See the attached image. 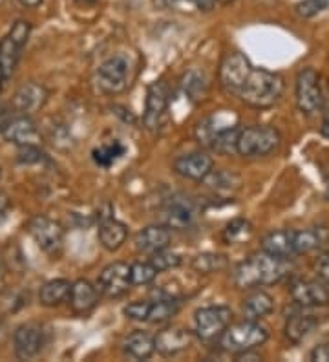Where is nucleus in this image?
I'll return each mask as SVG.
<instances>
[{"label":"nucleus","instance_id":"6","mask_svg":"<svg viewBox=\"0 0 329 362\" xmlns=\"http://www.w3.org/2000/svg\"><path fill=\"white\" fill-rule=\"evenodd\" d=\"M28 233L46 255L57 258L64 247V229L48 216H33L28 221Z\"/></svg>","mask_w":329,"mask_h":362},{"label":"nucleus","instance_id":"44","mask_svg":"<svg viewBox=\"0 0 329 362\" xmlns=\"http://www.w3.org/2000/svg\"><path fill=\"white\" fill-rule=\"evenodd\" d=\"M9 119H11V115L6 112V108H2V106H0V134L4 132L6 124H8Z\"/></svg>","mask_w":329,"mask_h":362},{"label":"nucleus","instance_id":"51","mask_svg":"<svg viewBox=\"0 0 329 362\" xmlns=\"http://www.w3.org/2000/svg\"><path fill=\"white\" fill-rule=\"evenodd\" d=\"M0 177H2V167H0Z\"/></svg>","mask_w":329,"mask_h":362},{"label":"nucleus","instance_id":"1","mask_svg":"<svg viewBox=\"0 0 329 362\" xmlns=\"http://www.w3.org/2000/svg\"><path fill=\"white\" fill-rule=\"evenodd\" d=\"M289 258L275 257L269 252H256L234 269V284L240 289H250L258 286H272L289 274Z\"/></svg>","mask_w":329,"mask_h":362},{"label":"nucleus","instance_id":"34","mask_svg":"<svg viewBox=\"0 0 329 362\" xmlns=\"http://www.w3.org/2000/svg\"><path fill=\"white\" fill-rule=\"evenodd\" d=\"M240 134L241 130L238 129V124L236 127H233V129L224 130V132L218 134V136L212 139L211 148L218 152V154H224V156L238 152V139H240Z\"/></svg>","mask_w":329,"mask_h":362},{"label":"nucleus","instance_id":"20","mask_svg":"<svg viewBox=\"0 0 329 362\" xmlns=\"http://www.w3.org/2000/svg\"><path fill=\"white\" fill-rule=\"evenodd\" d=\"M2 136H4L6 141L15 143L18 146L39 145L40 141L39 130H37L35 123L24 114L17 115V117H11L8 121V124H6Z\"/></svg>","mask_w":329,"mask_h":362},{"label":"nucleus","instance_id":"31","mask_svg":"<svg viewBox=\"0 0 329 362\" xmlns=\"http://www.w3.org/2000/svg\"><path fill=\"white\" fill-rule=\"evenodd\" d=\"M125 152H127V148H125L123 143L114 139V141H110L106 143V145H101L99 148H96V151L92 152V158L99 167L108 168L114 163H117L119 159L125 156Z\"/></svg>","mask_w":329,"mask_h":362},{"label":"nucleus","instance_id":"8","mask_svg":"<svg viewBox=\"0 0 329 362\" xmlns=\"http://www.w3.org/2000/svg\"><path fill=\"white\" fill-rule=\"evenodd\" d=\"M294 95H296V106L304 114L313 115L321 110L324 105L321 76L313 68H304L299 71L296 84H294Z\"/></svg>","mask_w":329,"mask_h":362},{"label":"nucleus","instance_id":"3","mask_svg":"<svg viewBox=\"0 0 329 362\" xmlns=\"http://www.w3.org/2000/svg\"><path fill=\"white\" fill-rule=\"evenodd\" d=\"M269 339L267 327H263L258 320H249L246 318L243 322L231 324L219 337L221 349L229 354H241L247 349H255L262 346Z\"/></svg>","mask_w":329,"mask_h":362},{"label":"nucleus","instance_id":"14","mask_svg":"<svg viewBox=\"0 0 329 362\" xmlns=\"http://www.w3.org/2000/svg\"><path fill=\"white\" fill-rule=\"evenodd\" d=\"M291 298L302 308H321L329 304V289L316 280H294L289 287Z\"/></svg>","mask_w":329,"mask_h":362},{"label":"nucleus","instance_id":"27","mask_svg":"<svg viewBox=\"0 0 329 362\" xmlns=\"http://www.w3.org/2000/svg\"><path fill=\"white\" fill-rule=\"evenodd\" d=\"M272 310H275V300L265 291H253L243 300V315L249 320H260L272 313Z\"/></svg>","mask_w":329,"mask_h":362},{"label":"nucleus","instance_id":"25","mask_svg":"<svg viewBox=\"0 0 329 362\" xmlns=\"http://www.w3.org/2000/svg\"><path fill=\"white\" fill-rule=\"evenodd\" d=\"M123 349L128 357L136 358V361H146L156 351V340L145 332H134L125 339Z\"/></svg>","mask_w":329,"mask_h":362},{"label":"nucleus","instance_id":"2","mask_svg":"<svg viewBox=\"0 0 329 362\" xmlns=\"http://www.w3.org/2000/svg\"><path fill=\"white\" fill-rule=\"evenodd\" d=\"M284 88L285 83L280 74L253 66L236 98L253 108H269L280 101Z\"/></svg>","mask_w":329,"mask_h":362},{"label":"nucleus","instance_id":"32","mask_svg":"<svg viewBox=\"0 0 329 362\" xmlns=\"http://www.w3.org/2000/svg\"><path fill=\"white\" fill-rule=\"evenodd\" d=\"M203 181L209 189L219 192V194H231L240 187V177L233 173H224V170H218V173L212 170Z\"/></svg>","mask_w":329,"mask_h":362},{"label":"nucleus","instance_id":"26","mask_svg":"<svg viewBox=\"0 0 329 362\" xmlns=\"http://www.w3.org/2000/svg\"><path fill=\"white\" fill-rule=\"evenodd\" d=\"M71 293V282L64 279H55L50 280V282L44 284L39 291V300L40 304L46 305V308H55V305H61L62 302H66L70 298Z\"/></svg>","mask_w":329,"mask_h":362},{"label":"nucleus","instance_id":"4","mask_svg":"<svg viewBox=\"0 0 329 362\" xmlns=\"http://www.w3.org/2000/svg\"><path fill=\"white\" fill-rule=\"evenodd\" d=\"M132 68H134V64H132V59L127 53H115L97 68V86L110 95L125 92L132 81Z\"/></svg>","mask_w":329,"mask_h":362},{"label":"nucleus","instance_id":"50","mask_svg":"<svg viewBox=\"0 0 329 362\" xmlns=\"http://www.w3.org/2000/svg\"><path fill=\"white\" fill-rule=\"evenodd\" d=\"M81 2H93V0H81Z\"/></svg>","mask_w":329,"mask_h":362},{"label":"nucleus","instance_id":"23","mask_svg":"<svg viewBox=\"0 0 329 362\" xmlns=\"http://www.w3.org/2000/svg\"><path fill=\"white\" fill-rule=\"evenodd\" d=\"M171 230L167 226H149L136 234V247L141 252L154 255L171 245Z\"/></svg>","mask_w":329,"mask_h":362},{"label":"nucleus","instance_id":"28","mask_svg":"<svg viewBox=\"0 0 329 362\" xmlns=\"http://www.w3.org/2000/svg\"><path fill=\"white\" fill-rule=\"evenodd\" d=\"M316 327V318L313 315H293L285 322V337L299 344Z\"/></svg>","mask_w":329,"mask_h":362},{"label":"nucleus","instance_id":"45","mask_svg":"<svg viewBox=\"0 0 329 362\" xmlns=\"http://www.w3.org/2000/svg\"><path fill=\"white\" fill-rule=\"evenodd\" d=\"M22 6H26V8H37V6H40V2L42 0H18Z\"/></svg>","mask_w":329,"mask_h":362},{"label":"nucleus","instance_id":"5","mask_svg":"<svg viewBox=\"0 0 329 362\" xmlns=\"http://www.w3.org/2000/svg\"><path fill=\"white\" fill-rule=\"evenodd\" d=\"M282 136L275 127H249L241 130L238 139V154L243 158H262L280 146Z\"/></svg>","mask_w":329,"mask_h":362},{"label":"nucleus","instance_id":"36","mask_svg":"<svg viewBox=\"0 0 329 362\" xmlns=\"http://www.w3.org/2000/svg\"><path fill=\"white\" fill-rule=\"evenodd\" d=\"M253 233V226H250L249 221L243 220V218H236L225 227L224 230V240L227 243H240L243 240H247Z\"/></svg>","mask_w":329,"mask_h":362},{"label":"nucleus","instance_id":"39","mask_svg":"<svg viewBox=\"0 0 329 362\" xmlns=\"http://www.w3.org/2000/svg\"><path fill=\"white\" fill-rule=\"evenodd\" d=\"M329 6V0H300L299 4L294 6L299 17L302 18H311L315 15L322 13Z\"/></svg>","mask_w":329,"mask_h":362},{"label":"nucleus","instance_id":"43","mask_svg":"<svg viewBox=\"0 0 329 362\" xmlns=\"http://www.w3.org/2000/svg\"><path fill=\"white\" fill-rule=\"evenodd\" d=\"M192 2L196 4L197 9H202V11H211L218 0H192Z\"/></svg>","mask_w":329,"mask_h":362},{"label":"nucleus","instance_id":"37","mask_svg":"<svg viewBox=\"0 0 329 362\" xmlns=\"http://www.w3.org/2000/svg\"><path fill=\"white\" fill-rule=\"evenodd\" d=\"M183 88H185V92L189 93L192 99L203 98V95H205V90H207L205 77L200 76L197 71H190V74H187V76H185Z\"/></svg>","mask_w":329,"mask_h":362},{"label":"nucleus","instance_id":"41","mask_svg":"<svg viewBox=\"0 0 329 362\" xmlns=\"http://www.w3.org/2000/svg\"><path fill=\"white\" fill-rule=\"evenodd\" d=\"M315 273L316 276L324 284H329V251L322 252L321 257L315 262Z\"/></svg>","mask_w":329,"mask_h":362},{"label":"nucleus","instance_id":"24","mask_svg":"<svg viewBox=\"0 0 329 362\" xmlns=\"http://www.w3.org/2000/svg\"><path fill=\"white\" fill-rule=\"evenodd\" d=\"M262 249L269 255L282 258H291L296 255L294 251V230H272L265 234L262 240Z\"/></svg>","mask_w":329,"mask_h":362},{"label":"nucleus","instance_id":"16","mask_svg":"<svg viewBox=\"0 0 329 362\" xmlns=\"http://www.w3.org/2000/svg\"><path fill=\"white\" fill-rule=\"evenodd\" d=\"M161 216L165 226L171 229H187L192 226L194 218H196V207L189 198L174 196L165 204Z\"/></svg>","mask_w":329,"mask_h":362},{"label":"nucleus","instance_id":"47","mask_svg":"<svg viewBox=\"0 0 329 362\" xmlns=\"http://www.w3.org/2000/svg\"><path fill=\"white\" fill-rule=\"evenodd\" d=\"M6 77H4V71H2V66H0V90H2V84H4Z\"/></svg>","mask_w":329,"mask_h":362},{"label":"nucleus","instance_id":"7","mask_svg":"<svg viewBox=\"0 0 329 362\" xmlns=\"http://www.w3.org/2000/svg\"><path fill=\"white\" fill-rule=\"evenodd\" d=\"M30 33L31 24L28 21H17L8 31V35L0 40V66H2L6 79H9L17 68V62L28 39H30Z\"/></svg>","mask_w":329,"mask_h":362},{"label":"nucleus","instance_id":"29","mask_svg":"<svg viewBox=\"0 0 329 362\" xmlns=\"http://www.w3.org/2000/svg\"><path fill=\"white\" fill-rule=\"evenodd\" d=\"M180 310H181L180 298H175V296L159 298V300H156L150 304L149 322H152V324L167 322V320H171L172 317H175Z\"/></svg>","mask_w":329,"mask_h":362},{"label":"nucleus","instance_id":"49","mask_svg":"<svg viewBox=\"0 0 329 362\" xmlns=\"http://www.w3.org/2000/svg\"><path fill=\"white\" fill-rule=\"evenodd\" d=\"M219 4H231V2H234V0H218Z\"/></svg>","mask_w":329,"mask_h":362},{"label":"nucleus","instance_id":"48","mask_svg":"<svg viewBox=\"0 0 329 362\" xmlns=\"http://www.w3.org/2000/svg\"><path fill=\"white\" fill-rule=\"evenodd\" d=\"M325 196H328V199H329V177H328V181H325Z\"/></svg>","mask_w":329,"mask_h":362},{"label":"nucleus","instance_id":"42","mask_svg":"<svg viewBox=\"0 0 329 362\" xmlns=\"http://www.w3.org/2000/svg\"><path fill=\"white\" fill-rule=\"evenodd\" d=\"M309 357H311L313 362H329V342L316 346Z\"/></svg>","mask_w":329,"mask_h":362},{"label":"nucleus","instance_id":"11","mask_svg":"<svg viewBox=\"0 0 329 362\" xmlns=\"http://www.w3.org/2000/svg\"><path fill=\"white\" fill-rule=\"evenodd\" d=\"M97 286H99V291L110 298L123 296L132 286L130 265L125 262H114V264L106 265L97 279Z\"/></svg>","mask_w":329,"mask_h":362},{"label":"nucleus","instance_id":"40","mask_svg":"<svg viewBox=\"0 0 329 362\" xmlns=\"http://www.w3.org/2000/svg\"><path fill=\"white\" fill-rule=\"evenodd\" d=\"M150 304H152V302H145V300L132 302V304L125 305L123 313L127 315L130 320H137V322H149Z\"/></svg>","mask_w":329,"mask_h":362},{"label":"nucleus","instance_id":"22","mask_svg":"<svg viewBox=\"0 0 329 362\" xmlns=\"http://www.w3.org/2000/svg\"><path fill=\"white\" fill-rule=\"evenodd\" d=\"M70 308L75 315H88L99 302V291L92 282L81 279L71 284Z\"/></svg>","mask_w":329,"mask_h":362},{"label":"nucleus","instance_id":"21","mask_svg":"<svg viewBox=\"0 0 329 362\" xmlns=\"http://www.w3.org/2000/svg\"><path fill=\"white\" fill-rule=\"evenodd\" d=\"M46 99H48V92H46L44 86H40L37 83H26L22 84L21 88L15 92L11 106H13V110L18 112V114L28 115L31 112L39 110L40 106L46 103Z\"/></svg>","mask_w":329,"mask_h":362},{"label":"nucleus","instance_id":"33","mask_svg":"<svg viewBox=\"0 0 329 362\" xmlns=\"http://www.w3.org/2000/svg\"><path fill=\"white\" fill-rule=\"evenodd\" d=\"M227 264V257L225 255H216V252H202V255L194 257L192 260V267L202 274L218 273V271L225 269Z\"/></svg>","mask_w":329,"mask_h":362},{"label":"nucleus","instance_id":"18","mask_svg":"<svg viewBox=\"0 0 329 362\" xmlns=\"http://www.w3.org/2000/svg\"><path fill=\"white\" fill-rule=\"evenodd\" d=\"M156 340V351L163 357H172L185 349H189L192 344V332L185 327H165L158 335L154 337Z\"/></svg>","mask_w":329,"mask_h":362},{"label":"nucleus","instance_id":"10","mask_svg":"<svg viewBox=\"0 0 329 362\" xmlns=\"http://www.w3.org/2000/svg\"><path fill=\"white\" fill-rule=\"evenodd\" d=\"M250 70H253V64H250V61L243 53H227L221 64H219V83H221V88L236 98Z\"/></svg>","mask_w":329,"mask_h":362},{"label":"nucleus","instance_id":"9","mask_svg":"<svg viewBox=\"0 0 329 362\" xmlns=\"http://www.w3.org/2000/svg\"><path fill=\"white\" fill-rule=\"evenodd\" d=\"M196 333L202 340H214L233 322V311L227 305H207L194 315Z\"/></svg>","mask_w":329,"mask_h":362},{"label":"nucleus","instance_id":"13","mask_svg":"<svg viewBox=\"0 0 329 362\" xmlns=\"http://www.w3.org/2000/svg\"><path fill=\"white\" fill-rule=\"evenodd\" d=\"M168 108V88L163 81H156L146 90V105L143 114V124L149 130H156Z\"/></svg>","mask_w":329,"mask_h":362},{"label":"nucleus","instance_id":"12","mask_svg":"<svg viewBox=\"0 0 329 362\" xmlns=\"http://www.w3.org/2000/svg\"><path fill=\"white\" fill-rule=\"evenodd\" d=\"M97 220H99L97 236H99V242H101L103 247H105L106 251H117V249L123 247V243L127 242L128 238V227L125 226L123 221L115 220L110 205L108 209H106V212L99 211Z\"/></svg>","mask_w":329,"mask_h":362},{"label":"nucleus","instance_id":"17","mask_svg":"<svg viewBox=\"0 0 329 362\" xmlns=\"http://www.w3.org/2000/svg\"><path fill=\"white\" fill-rule=\"evenodd\" d=\"M236 124H238V115L234 114L233 110L214 112V114H211L203 121H200V124L196 127L197 141L205 146H211L212 139H214L218 134H221L227 129H233V127H236Z\"/></svg>","mask_w":329,"mask_h":362},{"label":"nucleus","instance_id":"46","mask_svg":"<svg viewBox=\"0 0 329 362\" xmlns=\"http://www.w3.org/2000/svg\"><path fill=\"white\" fill-rule=\"evenodd\" d=\"M321 132H322V136L325 137V139H329V119L324 121V124H322Z\"/></svg>","mask_w":329,"mask_h":362},{"label":"nucleus","instance_id":"30","mask_svg":"<svg viewBox=\"0 0 329 362\" xmlns=\"http://www.w3.org/2000/svg\"><path fill=\"white\" fill-rule=\"evenodd\" d=\"M324 229H302L294 230V251L296 255H306V252H311L313 249L321 247L322 242H324Z\"/></svg>","mask_w":329,"mask_h":362},{"label":"nucleus","instance_id":"15","mask_svg":"<svg viewBox=\"0 0 329 362\" xmlns=\"http://www.w3.org/2000/svg\"><path fill=\"white\" fill-rule=\"evenodd\" d=\"M44 344V333L35 324H22L13 335L15 355L21 361H30L40 354Z\"/></svg>","mask_w":329,"mask_h":362},{"label":"nucleus","instance_id":"19","mask_svg":"<svg viewBox=\"0 0 329 362\" xmlns=\"http://www.w3.org/2000/svg\"><path fill=\"white\" fill-rule=\"evenodd\" d=\"M214 161L205 152H192V154H185L174 161V170L180 176L187 180L203 181L209 174L212 173Z\"/></svg>","mask_w":329,"mask_h":362},{"label":"nucleus","instance_id":"35","mask_svg":"<svg viewBox=\"0 0 329 362\" xmlns=\"http://www.w3.org/2000/svg\"><path fill=\"white\" fill-rule=\"evenodd\" d=\"M158 267L152 262H136L130 265L132 286H149L158 276Z\"/></svg>","mask_w":329,"mask_h":362},{"label":"nucleus","instance_id":"38","mask_svg":"<svg viewBox=\"0 0 329 362\" xmlns=\"http://www.w3.org/2000/svg\"><path fill=\"white\" fill-rule=\"evenodd\" d=\"M150 262H152V264L158 267L159 273H161V271H171V269H174V267H178V265L181 264V257L180 255H175V252H171V251H167V249H163V251H159V252H154L152 258H150Z\"/></svg>","mask_w":329,"mask_h":362}]
</instances>
